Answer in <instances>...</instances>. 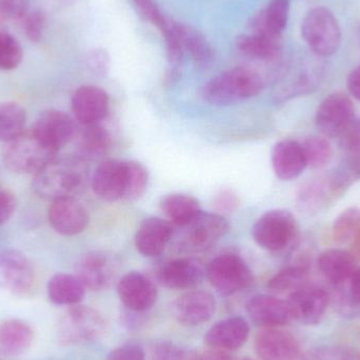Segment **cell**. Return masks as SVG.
<instances>
[{
  "label": "cell",
  "instance_id": "obj_1",
  "mask_svg": "<svg viewBox=\"0 0 360 360\" xmlns=\"http://www.w3.org/2000/svg\"><path fill=\"white\" fill-rule=\"evenodd\" d=\"M89 180V169L82 158H55L34 175L33 190L40 198L51 200L75 198L84 192Z\"/></svg>",
  "mask_w": 360,
  "mask_h": 360
},
{
  "label": "cell",
  "instance_id": "obj_2",
  "mask_svg": "<svg viewBox=\"0 0 360 360\" xmlns=\"http://www.w3.org/2000/svg\"><path fill=\"white\" fill-rule=\"evenodd\" d=\"M264 79L255 70L235 67L212 78L203 86L201 96L214 105H230L257 96Z\"/></svg>",
  "mask_w": 360,
  "mask_h": 360
},
{
  "label": "cell",
  "instance_id": "obj_3",
  "mask_svg": "<svg viewBox=\"0 0 360 360\" xmlns=\"http://www.w3.org/2000/svg\"><path fill=\"white\" fill-rule=\"evenodd\" d=\"M58 153L31 129L4 143L2 158L6 168L12 172L34 176L58 158Z\"/></svg>",
  "mask_w": 360,
  "mask_h": 360
},
{
  "label": "cell",
  "instance_id": "obj_4",
  "mask_svg": "<svg viewBox=\"0 0 360 360\" xmlns=\"http://www.w3.org/2000/svg\"><path fill=\"white\" fill-rule=\"evenodd\" d=\"M302 36L312 54L323 58L342 44V29L335 15L325 6L311 8L302 22Z\"/></svg>",
  "mask_w": 360,
  "mask_h": 360
},
{
  "label": "cell",
  "instance_id": "obj_5",
  "mask_svg": "<svg viewBox=\"0 0 360 360\" xmlns=\"http://www.w3.org/2000/svg\"><path fill=\"white\" fill-rule=\"evenodd\" d=\"M353 182L352 177L340 167L331 174L302 184L296 195V205L300 211L309 215L321 213L342 196Z\"/></svg>",
  "mask_w": 360,
  "mask_h": 360
},
{
  "label": "cell",
  "instance_id": "obj_6",
  "mask_svg": "<svg viewBox=\"0 0 360 360\" xmlns=\"http://www.w3.org/2000/svg\"><path fill=\"white\" fill-rule=\"evenodd\" d=\"M103 315L88 306H72L58 323V340L63 346H79L98 340L105 333Z\"/></svg>",
  "mask_w": 360,
  "mask_h": 360
},
{
  "label": "cell",
  "instance_id": "obj_7",
  "mask_svg": "<svg viewBox=\"0 0 360 360\" xmlns=\"http://www.w3.org/2000/svg\"><path fill=\"white\" fill-rule=\"evenodd\" d=\"M297 222L291 212L272 210L264 213L254 224V240L266 251L279 253L295 240Z\"/></svg>",
  "mask_w": 360,
  "mask_h": 360
},
{
  "label": "cell",
  "instance_id": "obj_8",
  "mask_svg": "<svg viewBox=\"0 0 360 360\" xmlns=\"http://www.w3.org/2000/svg\"><path fill=\"white\" fill-rule=\"evenodd\" d=\"M205 276L216 291L226 296L243 291L254 281L247 262L235 254H222L214 258L205 269Z\"/></svg>",
  "mask_w": 360,
  "mask_h": 360
},
{
  "label": "cell",
  "instance_id": "obj_9",
  "mask_svg": "<svg viewBox=\"0 0 360 360\" xmlns=\"http://www.w3.org/2000/svg\"><path fill=\"white\" fill-rule=\"evenodd\" d=\"M182 230L179 249L186 252H202L215 245L228 233L229 222L220 214L199 212Z\"/></svg>",
  "mask_w": 360,
  "mask_h": 360
},
{
  "label": "cell",
  "instance_id": "obj_10",
  "mask_svg": "<svg viewBox=\"0 0 360 360\" xmlns=\"http://www.w3.org/2000/svg\"><path fill=\"white\" fill-rule=\"evenodd\" d=\"M317 129L325 137H342L355 122V108L348 95L332 93L317 108Z\"/></svg>",
  "mask_w": 360,
  "mask_h": 360
},
{
  "label": "cell",
  "instance_id": "obj_11",
  "mask_svg": "<svg viewBox=\"0 0 360 360\" xmlns=\"http://www.w3.org/2000/svg\"><path fill=\"white\" fill-rule=\"evenodd\" d=\"M0 281L15 295H30L35 290L37 277L29 258L14 249L0 250Z\"/></svg>",
  "mask_w": 360,
  "mask_h": 360
},
{
  "label": "cell",
  "instance_id": "obj_12",
  "mask_svg": "<svg viewBox=\"0 0 360 360\" xmlns=\"http://www.w3.org/2000/svg\"><path fill=\"white\" fill-rule=\"evenodd\" d=\"M120 262L108 252L93 251L84 254L75 266L76 276L86 289L103 291L113 283L117 275Z\"/></svg>",
  "mask_w": 360,
  "mask_h": 360
},
{
  "label": "cell",
  "instance_id": "obj_13",
  "mask_svg": "<svg viewBox=\"0 0 360 360\" xmlns=\"http://www.w3.org/2000/svg\"><path fill=\"white\" fill-rule=\"evenodd\" d=\"M330 300L331 298L327 290L319 285L307 283L288 297L292 321L304 326L317 325L325 316Z\"/></svg>",
  "mask_w": 360,
  "mask_h": 360
},
{
  "label": "cell",
  "instance_id": "obj_14",
  "mask_svg": "<svg viewBox=\"0 0 360 360\" xmlns=\"http://www.w3.org/2000/svg\"><path fill=\"white\" fill-rule=\"evenodd\" d=\"M260 360H304L300 342L283 328H262L254 340Z\"/></svg>",
  "mask_w": 360,
  "mask_h": 360
},
{
  "label": "cell",
  "instance_id": "obj_15",
  "mask_svg": "<svg viewBox=\"0 0 360 360\" xmlns=\"http://www.w3.org/2000/svg\"><path fill=\"white\" fill-rule=\"evenodd\" d=\"M128 186L129 160H107L93 174V191L103 200H126Z\"/></svg>",
  "mask_w": 360,
  "mask_h": 360
},
{
  "label": "cell",
  "instance_id": "obj_16",
  "mask_svg": "<svg viewBox=\"0 0 360 360\" xmlns=\"http://www.w3.org/2000/svg\"><path fill=\"white\" fill-rule=\"evenodd\" d=\"M175 321L184 327H198L215 314L216 300L211 293L192 290L177 297L171 306Z\"/></svg>",
  "mask_w": 360,
  "mask_h": 360
},
{
  "label": "cell",
  "instance_id": "obj_17",
  "mask_svg": "<svg viewBox=\"0 0 360 360\" xmlns=\"http://www.w3.org/2000/svg\"><path fill=\"white\" fill-rule=\"evenodd\" d=\"M120 302L129 311L143 313L150 310L158 302V288L143 273L130 272L117 283Z\"/></svg>",
  "mask_w": 360,
  "mask_h": 360
},
{
  "label": "cell",
  "instance_id": "obj_18",
  "mask_svg": "<svg viewBox=\"0 0 360 360\" xmlns=\"http://www.w3.org/2000/svg\"><path fill=\"white\" fill-rule=\"evenodd\" d=\"M48 216L52 228L65 236H74L84 232L90 220L84 205L74 197L52 201Z\"/></svg>",
  "mask_w": 360,
  "mask_h": 360
},
{
  "label": "cell",
  "instance_id": "obj_19",
  "mask_svg": "<svg viewBox=\"0 0 360 360\" xmlns=\"http://www.w3.org/2000/svg\"><path fill=\"white\" fill-rule=\"evenodd\" d=\"M32 130L53 149L59 150L75 139V122L71 116L58 110L44 112L36 120Z\"/></svg>",
  "mask_w": 360,
  "mask_h": 360
},
{
  "label": "cell",
  "instance_id": "obj_20",
  "mask_svg": "<svg viewBox=\"0 0 360 360\" xmlns=\"http://www.w3.org/2000/svg\"><path fill=\"white\" fill-rule=\"evenodd\" d=\"M72 112L82 126L99 124L109 114L110 98L105 90L82 86L72 96Z\"/></svg>",
  "mask_w": 360,
  "mask_h": 360
},
{
  "label": "cell",
  "instance_id": "obj_21",
  "mask_svg": "<svg viewBox=\"0 0 360 360\" xmlns=\"http://www.w3.org/2000/svg\"><path fill=\"white\" fill-rule=\"evenodd\" d=\"M205 268L199 260L192 257L171 260L160 266L158 281L169 289L191 290L202 283Z\"/></svg>",
  "mask_w": 360,
  "mask_h": 360
},
{
  "label": "cell",
  "instance_id": "obj_22",
  "mask_svg": "<svg viewBox=\"0 0 360 360\" xmlns=\"http://www.w3.org/2000/svg\"><path fill=\"white\" fill-rule=\"evenodd\" d=\"M250 336V326L243 317L233 316L214 323L205 335L210 349L231 352L240 349Z\"/></svg>",
  "mask_w": 360,
  "mask_h": 360
},
{
  "label": "cell",
  "instance_id": "obj_23",
  "mask_svg": "<svg viewBox=\"0 0 360 360\" xmlns=\"http://www.w3.org/2000/svg\"><path fill=\"white\" fill-rule=\"evenodd\" d=\"M245 310L252 321L262 328H283L292 321L287 300L275 295L254 296L248 302Z\"/></svg>",
  "mask_w": 360,
  "mask_h": 360
},
{
  "label": "cell",
  "instance_id": "obj_24",
  "mask_svg": "<svg viewBox=\"0 0 360 360\" xmlns=\"http://www.w3.org/2000/svg\"><path fill=\"white\" fill-rule=\"evenodd\" d=\"M174 229L170 221L160 217L146 218L135 235L137 251L147 257L160 256L172 239Z\"/></svg>",
  "mask_w": 360,
  "mask_h": 360
},
{
  "label": "cell",
  "instance_id": "obj_25",
  "mask_svg": "<svg viewBox=\"0 0 360 360\" xmlns=\"http://www.w3.org/2000/svg\"><path fill=\"white\" fill-rule=\"evenodd\" d=\"M357 260L349 251L330 249L323 252L317 259V266L325 278L335 289L344 287L357 270Z\"/></svg>",
  "mask_w": 360,
  "mask_h": 360
},
{
  "label": "cell",
  "instance_id": "obj_26",
  "mask_svg": "<svg viewBox=\"0 0 360 360\" xmlns=\"http://www.w3.org/2000/svg\"><path fill=\"white\" fill-rule=\"evenodd\" d=\"M272 166L279 179L292 180L300 176L307 168L302 143L290 139L277 143L272 150Z\"/></svg>",
  "mask_w": 360,
  "mask_h": 360
},
{
  "label": "cell",
  "instance_id": "obj_27",
  "mask_svg": "<svg viewBox=\"0 0 360 360\" xmlns=\"http://www.w3.org/2000/svg\"><path fill=\"white\" fill-rule=\"evenodd\" d=\"M31 327L20 319H6L0 323V353L4 356L25 354L33 342Z\"/></svg>",
  "mask_w": 360,
  "mask_h": 360
},
{
  "label": "cell",
  "instance_id": "obj_28",
  "mask_svg": "<svg viewBox=\"0 0 360 360\" xmlns=\"http://www.w3.org/2000/svg\"><path fill=\"white\" fill-rule=\"evenodd\" d=\"M290 6V0H271L266 8L254 19V33L281 39L289 21Z\"/></svg>",
  "mask_w": 360,
  "mask_h": 360
},
{
  "label": "cell",
  "instance_id": "obj_29",
  "mask_svg": "<svg viewBox=\"0 0 360 360\" xmlns=\"http://www.w3.org/2000/svg\"><path fill=\"white\" fill-rule=\"evenodd\" d=\"M86 287L76 275L59 273L49 281L48 297L56 306H76L86 295Z\"/></svg>",
  "mask_w": 360,
  "mask_h": 360
},
{
  "label": "cell",
  "instance_id": "obj_30",
  "mask_svg": "<svg viewBox=\"0 0 360 360\" xmlns=\"http://www.w3.org/2000/svg\"><path fill=\"white\" fill-rule=\"evenodd\" d=\"M111 143L109 131L101 122L86 124L77 136L78 158L84 162L101 158L109 150Z\"/></svg>",
  "mask_w": 360,
  "mask_h": 360
},
{
  "label": "cell",
  "instance_id": "obj_31",
  "mask_svg": "<svg viewBox=\"0 0 360 360\" xmlns=\"http://www.w3.org/2000/svg\"><path fill=\"white\" fill-rule=\"evenodd\" d=\"M177 31L184 53H188L195 65L207 69L213 63L214 50L207 38L190 25L177 22Z\"/></svg>",
  "mask_w": 360,
  "mask_h": 360
},
{
  "label": "cell",
  "instance_id": "obj_32",
  "mask_svg": "<svg viewBox=\"0 0 360 360\" xmlns=\"http://www.w3.org/2000/svg\"><path fill=\"white\" fill-rule=\"evenodd\" d=\"M237 49L241 54L251 59L276 60L281 55V39L259 33L243 35L237 39Z\"/></svg>",
  "mask_w": 360,
  "mask_h": 360
},
{
  "label": "cell",
  "instance_id": "obj_33",
  "mask_svg": "<svg viewBox=\"0 0 360 360\" xmlns=\"http://www.w3.org/2000/svg\"><path fill=\"white\" fill-rule=\"evenodd\" d=\"M160 207L169 221L179 228L190 222L201 211L197 199L184 194L167 195L162 199Z\"/></svg>",
  "mask_w": 360,
  "mask_h": 360
},
{
  "label": "cell",
  "instance_id": "obj_34",
  "mask_svg": "<svg viewBox=\"0 0 360 360\" xmlns=\"http://www.w3.org/2000/svg\"><path fill=\"white\" fill-rule=\"evenodd\" d=\"M310 269L306 262H298L279 271L270 279L269 290L274 294H291L308 283Z\"/></svg>",
  "mask_w": 360,
  "mask_h": 360
},
{
  "label": "cell",
  "instance_id": "obj_35",
  "mask_svg": "<svg viewBox=\"0 0 360 360\" xmlns=\"http://www.w3.org/2000/svg\"><path fill=\"white\" fill-rule=\"evenodd\" d=\"M335 290L338 312L346 319L360 317V268H357L346 285Z\"/></svg>",
  "mask_w": 360,
  "mask_h": 360
},
{
  "label": "cell",
  "instance_id": "obj_36",
  "mask_svg": "<svg viewBox=\"0 0 360 360\" xmlns=\"http://www.w3.org/2000/svg\"><path fill=\"white\" fill-rule=\"evenodd\" d=\"M27 114L19 103H0V141L8 143L25 130Z\"/></svg>",
  "mask_w": 360,
  "mask_h": 360
},
{
  "label": "cell",
  "instance_id": "obj_37",
  "mask_svg": "<svg viewBox=\"0 0 360 360\" xmlns=\"http://www.w3.org/2000/svg\"><path fill=\"white\" fill-rule=\"evenodd\" d=\"M302 147L306 158L307 167L321 170L331 162L333 150L326 137L310 136L302 141Z\"/></svg>",
  "mask_w": 360,
  "mask_h": 360
},
{
  "label": "cell",
  "instance_id": "obj_38",
  "mask_svg": "<svg viewBox=\"0 0 360 360\" xmlns=\"http://www.w3.org/2000/svg\"><path fill=\"white\" fill-rule=\"evenodd\" d=\"M360 229V207H351L344 210L334 220L332 237L338 243H350Z\"/></svg>",
  "mask_w": 360,
  "mask_h": 360
},
{
  "label": "cell",
  "instance_id": "obj_39",
  "mask_svg": "<svg viewBox=\"0 0 360 360\" xmlns=\"http://www.w3.org/2000/svg\"><path fill=\"white\" fill-rule=\"evenodd\" d=\"M23 58V51L18 40L6 32H0V70L16 69Z\"/></svg>",
  "mask_w": 360,
  "mask_h": 360
},
{
  "label": "cell",
  "instance_id": "obj_40",
  "mask_svg": "<svg viewBox=\"0 0 360 360\" xmlns=\"http://www.w3.org/2000/svg\"><path fill=\"white\" fill-rule=\"evenodd\" d=\"M149 175L147 169L136 162H129V186L126 200H136L147 190Z\"/></svg>",
  "mask_w": 360,
  "mask_h": 360
},
{
  "label": "cell",
  "instance_id": "obj_41",
  "mask_svg": "<svg viewBox=\"0 0 360 360\" xmlns=\"http://www.w3.org/2000/svg\"><path fill=\"white\" fill-rule=\"evenodd\" d=\"M304 360H359L354 351L340 345L317 347L304 355Z\"/></svg>",
  "mask_w": 360,
  "mask_h": 360
},
{
  "label": "cell",
  "instance_id": "obj_42",
  "mask_svg": "<svg viewBox=\"0 0 360 360\" xmlns=\"http://www.w3.org/2000/svg\"><path fill=\"white\" fill-rule=\"evenodd\" d=\"M139 15L145 20L149 21L154 27L160 30V33L165 31L169 25L170 18L165 16L156 0H132Z\"/></svg>",
  "mask_w": 360,
  "mask_h": 360
},
{
  "label": "cell",
  "instance_id": "obj_43",
  "mask_svg": "<svg viewBox=\"0 0 360 360\" xmlns=\"http://www.w3.org/2000/svg\"><path fill=\"white\" fill-rule=\"evenodd\" d=\"M188 353L172 342H158L146 352V360H188Z\"/></svg>",
  "mask_w": 360,
  "mask_h": 360
},
{
  "label": "cell",
  "instance_id": "obj_44",
  "mask_svg": "<svg viewBox=\"0 0 360 360\" xmlns=\"http://www.w3.org/2000/svg\"><path fill=\"white\" fill-rule=\"evenodd\" d=\"M25 32L31 41L38 42L44 37L46 31V17L41 10L27 13L25 18Z\"/></svg>",
  "mask_w": 360,
  "mask_h": 360
},
{
  "label": "cell",
  "instance_id": "obj_45",
  "mask_svg": "<svg viewBox=\"0 0 360 360\" xmlns=\"http://www.w3.org/2000/svg\"><path fill=\"white\" fill-rule=\"evenodd\" d=\"M29 6L30 0H0V16L8 20L23 19Z\"/></svg>",
  "mask_w": 360,
  "mask_h": 360
},
{
  "label": "cell",
  "instance_id": "obj_46",
  "mask_svg": "<svg viewBox=\"0 0 360 360\" xmlns=\"http://www.w3.org/2000/svg\"><path fill=\"white\" fill-rule=\"evenodd\" d=\"M107 360H146V350L141 345L128 342L113 349Z\"/></svg>",
  "mask_w": 360,
  "mask_h": 360
},
{
  "label": "cell",
  "instance_id": "obj_47",
  "mask_svg": "<svg viewBox=\"0 0 360 360\" xmlns=\"http://www.w3.org/2000/svg\"><path fill=\"white\" fill-rule=\"evenodd\" d=\"M16 205L15 195L8 188L0 184V226L8 222L14 215Z\"/></svg>",
  "mask_w": 360,
  "mask_h": 360
},
{
  "label": "cell",
  "instance_id": "obj_48",
  "mask_svg": "<svg viewBox=\"0 0 360 360\" xmlns=\"http://www.w3.org/2000/svg\"><path fill=\"white\" fill-rule=\"evenodd\" d=\"M239 205L238 197L232 191H222L214 200V205L220 213H232L238 209Z\"/></svg>",
  "mask_w": 360,
  "mask_h": 360
},
{
  "label": "cell",
  "instance_id": "obj_49",
  "mask_svg": "<svg viewBox=\"0 0 360 360\" xmlns=\"http://www.w3.org/2000/svg\"><path fill=\"white\" fill-rule=\"evenodd\" d=\"M109 56L101 50H95L88 56V65L97 75H105L109 70Z\"/></svg>",
  "mask_w": 360,
  "mask_h": 360
},
{
  "label": "cell",
  "instance_id": "obj_50",
  "mask_svg": "<svg viewBox=\"0 0 360 360\" xmlns=\"http://www.w3.org/2000/svg\"><path fill=\"white\" fill-rule=\"evenodd\" d=\"M188 360H232V357L228 352L209 348V350L201 351L193 355Z\"/></svg>",
  "mask_w": 360,
  "mask_h": 360
},
{
  "label": "cell",
  "instance_id": "obj_51",
  "mask_svg": "<svg viewBox=\"0 0 360 360\" xmlns=\"http://www.w3.org/2000/svg\"><path fill=\"white\" fill-rule=\"evenodd\" d=\"M348 89L351 95L360 101V65L349 75Z\"/></svg>",
  "mask_w": 360,
  "mask_h": 360
},
{
  "label": "cell",
  "instance_id": "obj_52",
  "mask_svg": "<svg viewBox=\"0 0 360 360\" xmlns=\"http://www.w3.org/2000/svg\"><path fill=\"white\" fill-rule=\"evenodd\" d=\"M351 251L350 253L354 256L357 262H360V229L355 233L353 238L351 239Z\"/></svg>",
  "mask_w": 360,
  "mask_h": 360
},
{
  "label": "cell",
  "instance_id": "obj_53",
  "mask_svg": "<svg viewBox=\"0 0 360 360\" xmlns=\"http://www.w3.org/2000/svg\"><path fill=\"white\" fill-rule=\"evenodd\" d=\"M243 360H255V359H243Z\"/></svg>",
  "mask_w": 360,
  "mask_h": 360
}]
</instances>
